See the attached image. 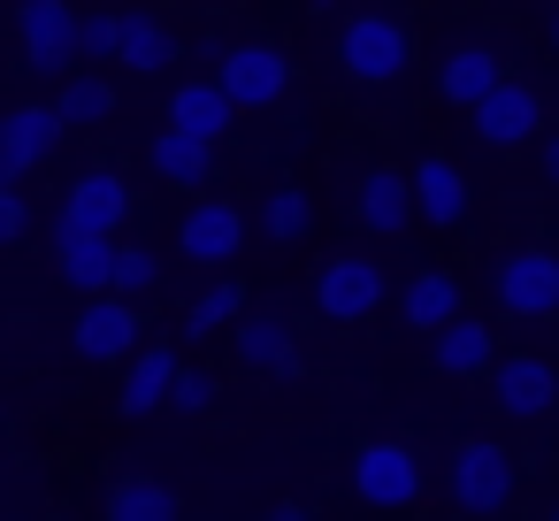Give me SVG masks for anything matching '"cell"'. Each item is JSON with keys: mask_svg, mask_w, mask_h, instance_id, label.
Instances as JSON below:
<instances>
[{"mask_svg": "<svg viewBox=\"0 0 559 521\" xmlns=\"http://www.w3.org/2000/svg\"><path fill=\"white\" fill-rule=\"evenodd\" d=\"M337 62H345V78H353V85H399V78H406V62H414V39H406V24H399V16L360 9V16L345 24V39H337Z\"/></svg>", "mask_w": 559, "mask_h": 521, "instance_id": "1", "label": "cell"}, {"mask_svg": "<svg viewBox=\"0 0 559 521\" xmlns=\"http://www.w3.org/2000/svg\"><path fill=\"white\" fill-rule=\"evenodd\" d=\"M513 490H521L513 445L467 437V445L452 452V506H460V513H498V506H513Z\"/></svg>", "mask_w": 559, "mask_h": 521, "instance_id": "2", "label": "cell"}, {"mask_svg": "<svg viewBox=\"0 0 559 521\" xmlns=\"http://www.w3.org/2000/svg\"><path fill=\"white\" fill-rule=\"evenodd\" d=\"M490 299H498L506 315H528V322L559 315V253H544V246H506V253L490 261Z\"/></svg>", "mask_w": 559, "mask_h": 521, "instance_id": "3", "label": "cell"}, {"mask_svg": "<svg viewBox=\"0 0 559 521\" xmlns=\"http://www.w3.org/2000/svg\"><path fill=\"white\" fill-rule=\"evenodd\" d=\"M353 498L376 506V513H406V506L421 498V460H414V445H399V437L360 445V452H353Z\"/></svg>", "mask_w": 559, "mask_h": 521, "instance_id": "4", "label": "cell"}, {"mask_svg": "<svg viewBox=\"0 0 559 521\" xmlns=\"http://www.w3.org/2000/svg\"><path fill=\"white\" fill-rule=\"evenodd\" d=\"M284 85H292V62H284V47H269V39H246V47H230V55L215 62V93H223L230 108H276Z\"/></svg>", "mask_w": 559, "mask_h": 521, "instance_id": "5", "label": "cell"}, {"mask_svg": "<svg viewBox=\"0 0 559 521\" xmlns=\"http://www.w3.org/2000/svg\"><path fill=\"white\" fill-rule=\"evenodd\" d=\"M467 116H475V139H483V146H506V154H513V146H536V131H544V100H536V85H521V78H498Z\"/></svg>", "mask_w": 559, "mask_h": 521, "instance_id": "6", "label": "cell"}, {"mask_svg": "<svg viewBox=\"0 0 559 521\" xmlns=\"http://www.w3.org/2000/svg\"><path fill=\"white\" fill-rule=\"evenodd\" d=\"M16 32H24V62L39 78H70L78 70V9L70 0H24Z\"/></svg>", "mask_w": 559, "mask_h": 521, "instance_id": "7", "label": "cell"}, {"mask_svg": "<svg viewBox=\"0 0 559 521\" xmlns=\"http://www.w3.org/2000/svg\"><path fill=\"white\" fill-rule=\"evenodd\" d=\"M62 146V116L47 108V100H24V108H9V116H0V185H24L47 154Z\"/></svg>", "mask_w": 559, "mask_h": 521, "instance_id": "8", "label": "cell"}, {"mask_svg": "<svg viewBox=\"0 0 559 521\" xmlns=\"http://www.w3.org/2000/svg\"><path fill=\"white\" fill-rule=\"evenodd\" d=\"M314 307H322L330 322H368V315L383 307V269H376L368 253H337V261H322V276H314Z\"/></svg>", "mask_w": 559, "mask_h": 521, "instance_id": "9", "label": "cell"}, {"mask_svg": "<svg viewBox=\"0 0 559 521\" xmlns=\"http://www.w3.org/2000/svg\"><path fill=\"white\" fill-rule=\"evenodd\" d=\"M490 399H498V414H513V422H544V414L559 406V376H551V360H536V353H498V360H490Z\"/></svg>", "mask_w": 559, "mask_h": 521, "instance_id": "10", "label": "cell"}, {"mask_svg": "<svg viewBox=\"0 0 559 521\" xmlns=\"http://www.w3.org/2000/svg\"><path fill=\"white\" fill-rule=\"evenodd\" d=\"M123 215H131V177H123V169H85V177L62 192V215H55V223L93 230V238H116Z\"/></svg>", "mask_w": 559, "mask_h": 521, "instance_id": "11", "label": "cell"}, {"mask_svg": "<svg viewBox=\"0 0 559 521\" xmlns=\"http://www.w3.org/2000/svg\"><path fill=\"white\" fill-rule=\"evenodd\" d=\"M139 338H146V315L131 307V299H85L78 307V330H70V345L85 353V360H131L139 353Z\"/></svg>", "mask_w": 559, "mask_h": 521, "instance_id": "12", "label": "cell"}, {"mask_svg": "<svg viewBox=\"0 0 559 521\" xmlns=\"http://www.w3.org/2000/svg\"><path fill=\"white\" fill-rule=\"evenodd\" d=\"M238 246H246V215H238L230 200H200V208H185V223H177V253H185L192 269H223V261H238Z\"/></svg>", "mask_w": 559, "mask_h": 521, "instance_id": "13", "label": "cell"}, {"mask_svg": "<svg viewBox=\"0 0 559 521\" xmlns=\"http://www.w3.org/2000/svg\"><path fill=\"white\" fill-rule=\"evenodd\" d=\"M406 192H414V215H421V223H437V230H460V223H467V200H475V192H467V177H460L444 154L414 162V169H406Z\"/></svg>", "mask_w": 559, "mask_h": 521, "instance_id": "14", "label": "cell"}, {"mask_svg": "<svg viewBox=\"0 0 559 521\" xmlns=\"http://www.w3.org/2000/svg\"><path fill=\"white\" fill-rule=\"evenodd\" d=\"M230 345H238V360L253 368V376H299V338H292V322L284 315H238L230 322Z\"/></svg>", "mask_w": 559, "mask_h": 521, "instance_id": "15", "label": "cell"}, {"mask_svg": "<svg viewBox=\"0 0 559 521\" xmlns=\"http://www.w3.org/2000/svg\"><path fill=\"white\" fill-rule=\"evenodd\" d=\"M353 215L376 230V238H399L406 223H414V192H406V169H391V162H376V169H360V185H353Z\"/></svg>", "mask_w": 559, "mask_h": 521, "instance_id": "16", "label": "cell"}, {"mask_svg": "<svg viewBox=\"0 0 559 521\" xmlns=\"http://www.w3.org/2000/svg\"><path fill=\"white\" fill-rule=\"evenodd\" d=\"M230 123H238V108H230V100H223V93H215L207 78H200V85H177V93H169V131H177V139L223 146V139H230Z\"/></svg>", "mask_w": 559, "mask_h": 521, "instance_id": "17", "label": "cell"}, {"mask_svg": "<svg viewBox=\"0 0 559 521\" xmlns=\"http://www.w3.org/2000/svg\"><path fill=\"white\" fill-rule=\"evenodd\" d=\"M108 261H116V238H93V230L55 223V269H62V284H70V292L100 299V292H108Z\"/></svg>", "mask_w": 559, "mask_h": 521, "instance_id": "18", "label": "cell"}, {"mask_svg": "<svg viewBox=\"0 0 559 521\" xmlns=\"http://www.w3.org/2000/svg\"><path fill=\"white\" fill-rule=\"evenodd\" d=\"M429 360H437L444 376H490V360H498V330L475 322V315H452V322L429 338Z\"/></svg>", "mask_w": 559, "mask_h": 521, "instance_id": "19", "label": "cell"}, {"mask_svg": "<svg viewBox=\"0 0 559 521\" xmlns=\"http://www.w3.org/2000/svg\"><path fill=\"white\" fill-rule=\"evenodd\" d=\"M169 376H177V353H169V345H139V353L123 360V391H116V406H123V414H154V406H169Z\"/></svg>", "mask_w": 559, "mask_h": 521, "instance_id": "20", "label": "cell"}, {"mask_svg": "<svg viewBox=\"0 0 559 521\" xmlns=\"http://www.w3.org/2000/svg\"><path fill=\"white\" fill-rule=\"evenodd\" d=\"M146 169H154L162 185H177V192H200V185L215 177V146H200V139H177V131H162V139L146 146Z\"/></svg>", "mask_w": 559, "mask_h": 521, "instance_id": "21", "label": "cell"}, {"mask_svg": "<svg viewBox=\"0 0 559 521\" xmlns=\"http://www.w3.org/2000/svg\"><path fill=\"white\" fill-rule=\"evenodd\" d=\"M498 78H506V70H498V55H490V47H452V55H444V70H437V93H444L452 108H475Z\"/></svg>", "mask_w": 559, "mask_h": 521, "instance_id": "22", "label": "cell"}, {"mask_svg": "<svg viewBox=\"0 0 559 521\" xmlns=\"http://www.w3.org/2000/svg\"><path fill=\"white\" fill-rule=\"evenodd\" d=\"M399 315H406L414 330H429V338H437V330H444L452 315H467V307H460V284H452L444 269H421V276L406 284V299H399Z\"/></svg>", "mask_w": 559, "mask_h": 521, "instance_id": "23", "label": "cell"}, {"mask_svg": "<svg viewBox=\"0 0 559 521\" xmlns=\"http://www.w3.org/2000/svg\"><path fill=\"white\" fill-rule=\"evenodd\" d=\"M116 62L123 70H169L177 62V32L169 24H154V16H123V39H116Z\"/></svg>", "mask_w": 559, "mask_h": 521, "instance_id": "24", "label": "cell"}, {"mask_svg": "<svg viewBox=\"0 0 559 521\" xmlns=\"http://www.w3.org/2000/svg\"><path fill=\"white\" fill-rule=\"evenodd\" d=\"M47 108L62 116V131H93V123H108V116H116V85L85 70V78H70V85H62Z\"/></svg>", "mask_w": 559, "mask_h": 521, "instance_id": "25", "label": "cell"}, {"mask_svg": "<svg viewBox=\"0 0 559 521\" xmlns=\"http://www.w3.org/2000/svg\"><path fill=\"white\" fill-rule=\"evenodd\" d=\"M108 521H177V490L162 475H123L108 490Z\"/></svg>", "mask_w": 559, "mask_h": 521, "instance_id": "26", "label": "cell"}, {"mask_svg": "<svg viewBox=\"0 0 559 521\" xmlns=\"http://www.w3.org/2000/svg\"><path fill=\"white\" fill-rule=\"evenodd\" d=\"M154 284H162V253H154V246H116V261H108V299H131V307H139Z\"/></svg>", "mask_w": 559, "mask_h": 521, "instance_id": "27", "label": "cell"}, {"mask_svg": "<svg viewBox=\"0 0 559 521\" xmlns=\"http://www.w3.org/2000/svg\"><path fill=\"white\" fill-rule=\"evenodd\" d=\"M307 223H314L307 192H299V185H276L269 208H261V238H269V246H292V238H307Z\"/></svg>", "mask_w": 559, "mask_h": 521, "instance_id": "28", "label": "cell"}, {"mask_svg": "<svg viewBox=\"0 0 559 521\" xmlns=\"http://www.w3.org/2000/svg\"><path fill=\"white\" fill-rule=\"evenodd\" d=\"M246 315V292L238 284H207L192 307H185V338H207V330H230Z\"/></svg>", "mask_w": 559, "mask_h": 521, "instance_id": "29", "label": "cell"}, {"mask_svg": "<svg viewBox=\"0 0 559 521\" xmlns=\"http://www.w3.org/2000/svg\"><path fill=\"white\" fill-rule=\"evenodd\" d=\"M116 39H123V16H78V55L85 62H116Z\"/></svg>", "mask_w": 559, "mask_h": 521, "instance_id": "30", "label": "cell"}, {"mask_svg": "<svg viewBox=\"0 0 559 521\" xmlns=\"http://www.w3.org/2000/svg\"><path fill=\"white\" fill-rule=\"evenodd\" d=\"M169 406H177V414H207V406H215V376L177 360V376H169Z\"/></svg>", "mask_w": 559, "mask_h": 521, "instance_id": "31", "label": "cell"}, {"mask_svg": "<svg viewBox=\"0 0 559 521\" xmlns=\"http://www.w3.org/2000/svg\"><path fill=\"white\" fill-rule=\"evenodd\" d=\"M32 230V208H24V192H9V185H0V246H16Z\"/></svg>", "mask_w": 559, "mask_h": 521, "instance_id": "32", "label": "cell"}, {"mask_svg": "<svg viewBox=\"0 0 559 521\" xmlns=\"http://www.w3.org/2000/svg\"><path fill=\"white\" fill-rule=\"evenodd\" d=\"M544 177H551V185H559V131H551V139H544Z\"/></svg>", "mask_w": 559, "mask_h": 521, "instance_id": "33", "label": "cell"}, {"mask_svg": "<svg viewBox=\"0 0 559 521\" xmlns=\"http://www.w3.org/2000/svg\"><path fill=\"white\" fill-rule=\"evenodd\" d=\"M269 521H307V513H299V506H276V513H269Z\"/></svg>", "mask_w": 559, "mask_h": 521, "instance_id": "34", "label": "cell"}, {"mask_svg": "<svg viewBox=\"0 0 559 521\" xmlns=\"http://www.w3.org/2000/svg\"><path fill=\"white\" fill-rule=\"evenodd\" d=\"M551 47H559V9H551Z\"/></svg>", "mask_w": 559, "mask_h": 521, "instance_id": "35", "label": "cell"}, {"mask_svg": "<svg viewBox=\"0 0 559 521\" xmlns=\"http://www.w3.org/2000/svg\"><path fill=\"white\" fill-rule=\"evenodd\" d=\"M322 9H330V0H322Z\"/></svg>", "mask_w": 559, "mask_h": 521, "instance_id": "36", "label": "cell"}, {"mask_svg": "<svg viewBox=\"0 0 559 521\" xmlns=\"http://www.w3.org/2000/svg\"><path fill=\"white\" fill-rule=\"evenodd\" d=\"M551 521H559V513H551Z\"/></svg>", "mask_w": 559, "mask_h": 521, "instance_id": "37", "label": "cell"}]
</instances>
